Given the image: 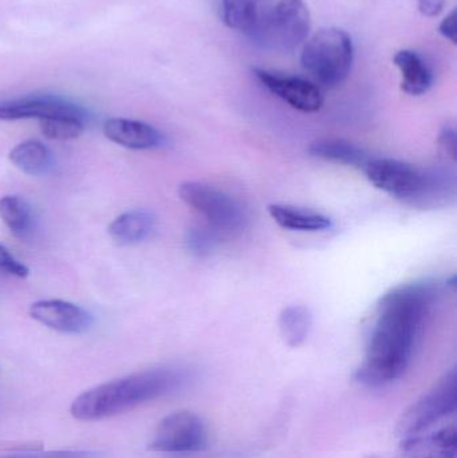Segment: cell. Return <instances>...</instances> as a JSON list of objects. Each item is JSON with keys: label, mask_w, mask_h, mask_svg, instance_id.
I'll return each mask as SVG.
<instances>
[{"label": "cell", "mask_w": 457, "mask_h": 458, "mask_svg": "<svg viewBox=\"0 0 457 458\" xmlns=\"http://www.w3.org/2000/svg\"><path fill=\"white\" fill-rule=\"evenodd\" d=\"M257 80L274 96L303 113H316L324 105L318 86L310 81L270 70H252Z\"/></svg>", "instance_id": "9"}, {"label": "cell", "mask_w": 457, "mask_h": 458, "mask_svg": "<svg viewBox=\"0 0 457 458\" xmlns=\"http://www.w3.org/2000/svg\"><path fill=\"white\" fill-rule=\"evenodd\" d=\"M185 373L176 369H153L106 382L72 401V417L83 421L106 419L131 411L179 389Z\"/></svg>", "instance_id": "2"}, {"label": "cell", "mask_w": 457, "mask_h": 458, "mask_svg": "<svg viewBox=\"0 0 457 458\" xmlns=\"http://www.w3.org/2000/svg\"><path fill=\"white\" fill-rule=\"evenodd\" d=\"M447 0H418L419 11L427 18H435L444 10Z\"/></svg>", "instance_id": "26"}, {"label": "cell", "mask_w": 457, "mask_h": 458, "mask_svg": "<svg viewBox=\"0 0 457 458\" xmlns=\"http://www.w3.org/2000/svg\"><path fill=\"white\" fill-rule=\"evenodd\" d=\"M456 406L457 371L453 368L404 411L397 425V436L405 441L424 435L455 416Z\"/></svg>", "instance_id": "6"}, {"label": "cell", "mask_w": 457, "mask_h": 458, "mask_svg": "<svg viewBox=\"0 0 457 458\" xmlns=\"http://www.w3.org/2000/svg\"><path fill=\"white\" fill-rule=\"evenodd\" d=\"M368 180L392 198L418 208H437L455 199V177L444 169H420L392 158L370 160Z\"/></svg>", "instance_id": "3"}, {"label": "cell", "mask_w": 457, "mask_h": 458, "mask_svg": "<svg viewBox=\"0 0 457 458\" xmlns=\"http://www.w3.org/2000/svg\"><path fill=\"white\" fill-rule=\"evenodd\" d=\"M311 325V312L303 306L286 307L279 317L282 336L290 347L300 346L308 339Z\"/></svg>", "instance_id": "19"}, {"label": "cell", "mask_w": 457, "mask_h": 458, "mask_svg": "<svg viewBox=\"0 0 457 458\" xmlns=\"http://www.w3.org/2000/svg\"><path fill=\"white\" fill-rule=\"evenodd\" d=\"M394 62L402 72V89L405 93L410 96H421L434 85L431 67L416 51H399L394 55Z\"/></svg>", "instance_id": "14"}, {"label": "cell", "mask_w": 457, "mask_h": 458, "mask_svg": "<svg viewBox=\"0 0 457 458\" xmlns=\"http://www.w3.org/2000/svg\"><path fill=\"white\" fill-rule=\"evenodd\" d=\"M10 161L24 174L38 176L46 174L53 165V153L37 140H27L10 152Z\"/></svg>", "instance_id": "18"}, {"label": "cell", "mask_w": 457, "mask_h": 458, "mask_svg": "<svg viewBox=\"0 0 457 458\" xmlns=\"http://www.w3.org/2000/svg\"><path fill=\"white\" fill-rule=\"evenodd\" d=\"M259 0H222V18L225 26L249 34L259 18Z\"/></svg>", "instance_id": "21"}, {"label": "cell", "mask_w": 457, "mask_h": 458, "mask_svg": "<svg viewBox=\"0 0 457 458\" xmlns=\"http://www.w3.org/2000/svg\"><path fill=\"white\" fill-rule=\"evenodd\" d=\"M437 296L436 283L416 282L399 285L381 298L357 381L384 386L404 376Z\"/></svg>", "instance_id": "1"}, {"label": "cell", "mask_w": 457, "mask_h": 458, "mask_svg": "<svg viewBox=\"0 0 457 458\" xmlns=\"http://www.w3.org/2000/svg\"><path fill=\"white\" fill-rule=\"evenodd\" d=\"M208 443V433L203 420L192 411H182L166 416L157 425L150 451L163 454H193L203 451Z\"/></svg>", "instance_id": "8"}, {"label": "cell", "mask_w": 457, "mask_h": 458, "mask_svg": "<svg viewBox=\"0 0 457 458\" xmlns=\"http://www.w3.org/2000/svg\"><path fill=\"white\" fill-rule=\"evenodd\" d=\"M440 34L445 38V39L451 40L455 45L456 43V11L453 10L444 21H442L439 27Z\"/></svg>", "instance_id": "28"}, {"label": "cell", "mask_w": 457, "mask_h": 458, "mask_svg": "<svg viewBox=\"0 0 457 458\" xmlns=\"http://www.w3.org/2000/svg\"><path fill=\"white\" fill-rule=\"evenodd\" d=\"M104 134L110 141L134 150L155 149L164 142L155 126L128 118H110L104 123Z\"/></svg>", "instance_id": "12"}, {"label": "cell", "mask_w": 457, "mask_h": 458, "mask_svg": "<svg viewBox=\"0 0 457 458\" xmlns=\"http://www.w3.org/2000/svg\"><path fill=\"white\" fill-rule=\"evenodd\" d=\"M404 458H456V425H447L437 430L402 441Z\"/></svg>", "instance_id": "13"}, {"label": "cell", "mask_w": 457, "mask_h": 458, "mask_svg": "<svg viewBox=\"0 0 457 458\" xmlns=\"http://www.w3.org/2000/svg\"><path fill=\"white\" fill-rule=\"evenodd\" d=\"M351 35L335 27L319 30L306 42L300 55L303 69L327 88L341 85L353 66Z\"/></svg>", "instance_id": "5"}, {"label": "cell", "mask_w": 457, "mask_h": 458, "mask_svg": "<svg viewBox=\"0 0 457 458\" xmlns=\"http://www.w3.org/2000/svg\"><path fill=\"white\" fill-rule=\"evenodd\" d=\"M440 145L444 148L445 153L455 160L456 157V133L455 129L445 126L440 133Z\"/></svg>", "instance_id": "27"}, {"label": "cell", "mask_w": 457, "mask_h": 458, "mask_svg": "<svg viewBox=\"0 0 457 458\" xmlns=\"http://www.w3.org/2000/svg\"><path fill=\"white\" fill-rule=\"evenodd\" d=\"M259 2H262V0H259Z\"/></svg>", "instance_id": "29"}, {"label": "cell", "mask_w": 457, "mask_h": 458, "mask_svg": "<svg viewBox=\"0 0 457 458\" xmlns=\"http://www.w3.org/2000/svg\"><path fill=\"white\" fill-rule=\"evenodd\" d=\"M30 317L51 330L66 334H82L93 325V317L82 307L59 299L35 301L30 306Z\"/></svg>", "instance_id": "11"}, {"label": "cell", "mask_w": 457, "mask_h": 458, "mask_svg": "<svg viewBox=\"0 0 457 458\" xmlns=\"http://www.w3.org/2000/svg\"><path fill=\"white\" fill-rule=\"evenodd\" d=\"M223 237L224 236L222 233L215 231L209 225H206V227L188 229L184 242L190 253L203 258V256L209 255L220 244Z\"/></svg>", "instance_id": "23"}, {"label": "cell", "mask_w": 457, "mask_h": 458, "mask_svg": "<svg viewBox=\"0 0 457 458\" xmlns=\"http://www.w3.org/2000/svg\"><path fill=\"white\" fill-rule=\"evenodd\" d=\"M268 214L279 227L289 231L321 232L332 227V220L325 215L284 204H271Z\"/></svg>", "instance_id": "17"}, {"label": "cell", "mask_w": 457, "mask_h": 458, "mask_svg": "<svg viewBox=\"0 0 457 458\" xmlns=\"http://www.w3.org/2000/svg\"><path fill=\"white\" fill-rule=\"evenodd\" d=\"M179 196L223 236L241 233L246 228V209L236 199L216 187L201 182H185L179 187Z\"/></svg>", "instance_id": "7"}, {"label": "cell", "mask_w": 457, "mask_h": 458, "mask_svg": "<svg viewBox=\"0 0 457 458\" xmlns=\"http://www.w3.org/2000/svg\"><path fill=\"white\" fill-rule=\"evenodd\" d=\"M309 153L319 160L364 169L372 158L362 148L338 139H322L311 142Z\"/></svg>", "instance_id": "15"}, {"label": "cell", "mask_w": 457, "mask_h": 458, "mask_svg": "<svg viewBox=\"0 0 457 458\" xmlns=\"http://www.w3.org/2000/svg\"><path fill=\"white\" fill-rule=\"evenodd\" d=\"M0 217L7 228L18 237L27 236L34 223L31 207L19 196H4L0 199Z\"/></svg>", "instance_id": "20"}, {"label": "cell", "mask_w": 457, "mask_h": 458, "mask_svg": "<svg viewBox=\"0 0 457 458\" xmlns=\"http://www.w3.org/2000/svg\"><path fill=\"white\" fill-rule=\"evenodd\" d=\"M0 458H97V454L90 451H59L46 454H16V456Z\"/></svg>", "instance_id": "25"}, {"label": "cell", "mask_w": 457, "mask_h": 458, "mask_svg": "<svg viewBox=\"0 0 457 458\" xmlns=\"http://www.w3.org/2000/svg\"><path fill=\"white\" fill-rule=\"evenodd\" d=\"M55 117H75L86 121V110L66 99L48 96L0 102V120L3 121L30 118L42 121Z\"/></svg>", "instance_id": "10"}, {"label": "cell", "mask_w": 457, "mask_h": 458, "mask_svg": "<svg viewBox=\"0 0 457 458\" xmlns=\"http://www.w3.org/2000/svg\"><path fill=\"white\" fill-rule=\"evenodd\" d=\"M156 228V217L150 212L134 209L120 215L109 225V234L121 245L144 242Z\"/></svg>", "instance_id": "16"}, {"label": "cell", "mask_w": 457, "mask_h": 458, "mask_svg": "<svg viewBox=\"0 0 457 458\" xmlns=\"http://www.w3.org/2000/svg\"><path fill=\"white\" fill-rule=\"evenodd\" d=\"M40 131L45 137L55 141L78 139L85 131V120L75 117H55L39 121Z\"/></svg>", "instance_id": "22"}, {"label": "cell", "mask_w": 457, "mask_h": 458, "mask_svg": "<svg viewBox=\"0 0 457 458\" xmlns=\"http://www.w3.org/2000/svg\"><path fill=\"white\" fill-rule=\"evenodd\" d=\"M311 16L303 0H281L260 13L247 37L263 50L290 53L308 40Z\"/></svg>", "instance_id": "4"}, {"label": "cell", "mask_w": 457, "mask_h": 458, "mask_svg": "<svg viewBox=\"0 0 457 458\" xmlns=\"http://www.w3.org/2000/svg\"><path fill=\"white\" fill-rule=\"evenodd\" d=\"M0 271L16 277H27L30 274L29 267L21 263L3 244H0Z\"/></svg>", "instance_id": "24"}]
</instances>
